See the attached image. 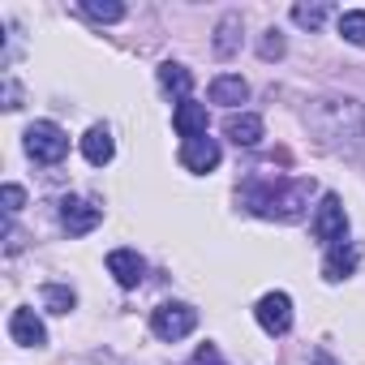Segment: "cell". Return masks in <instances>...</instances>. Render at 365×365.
Here are the masks:
<instances>
[{
	"label": "cell",
	"instance_id": "6da1fadb",
	"mask_svg": "<svg viewBox=\"0 0 365 365\" xmlns=\"http://www.w3.org/2000/svg\"><path fill=\"white\" fill-rule=\"evenodd\" d=\"M305 125L318 133V142L335 155L365 159V103L356 99H314L305 108Z\"/></svg>",
	"mask_w": 365,
	"mask_h": 365
},
{
	"label": "cell",
	"instance_id": "7a4b0ae2",
	"mask_svg": "<svg viewBox=\"0 0 365 365\" xmlns=\"http://www.w3.org/2000/svg\"><path fill=\"white\" fill-rule=\"evenodd\" d=\"M309 194H314V180H305V176H297V180H267V176H254L250 185L241 190V198H245V207H250L254 215H262V220H284V224H292V220L305 215Z\"/></svg>",
	"mask_w": 365,
	"mask_h": 365
},
{
	"label": "cell",
	"instance_id": "3957f363",
	"mask_svg": "<svg viewBox=\"0 0 365 365\" xmlns=\"http://www.w3.org/2000/svg\"><path fill=\"white\" fill-rule=\"evenodd\" d=\"M26 155L35 163H61L69 155V133L56 120H35L26 129Z\"/></svg>",
	"mask_w": 365,
	"mask_h": 365
},
{
	"label": "cell",
	"instance_id": "277c9868",
	"mask_svg": "<svg viewBox=\"0 0 365 365\" xmlns=\"http://www.w3.org/2000/svg\"><path fill=\"white\" fill-rule=\"evenodd\" d=\"M194 327H198V309H194V305H180V301H168V305L150 309V331H155L159 339H168V344H176V339H185V335H190Z\"/></svg>",
	"mask_w": 365,
	"mask_h": 365
},
{
	"label": "cell",
	"instance_id": "5b68a950",
	"mask_svg": "<svg viewBox=\"0 0 365 365\" xmlns=\"http://www.w3.org/2000/svg\"><path fill=\"white\" fill-rule=\"evenodd\" d=\"M314 237H318L327 250L348 241V215H344L339 194H322V202H318V211H314Z\"/></svg>",
	"mask_w": 365,
	"mask_h": 365
},
{
	"label": "cell",
	"instance_id": "8992f818",
	"mask_svg": "<svg viewBox=\"0 0 365 365\" xmlns=\"http://www.w3.org/2000/svg\"><path fill=\"white\" fill-rule=\"evenodd\" d=\"M254 318L267 335H288L292 331V297L288 292H267L258 305H254Z\"/></svg>",
	"mask_w": 365,
	"mask_h": 365
},
{
	"label": "cell",
	"instance_id": "52a82bcc",
	"mask_svg": "<svg viewBox=\"0 0 365 365\" xmlns=\"http://www.w3.org/2000/svg\"><path fill=\"white\" fill-rule=\"evenodd\" d=\"M99 220H103V207L91 202V198H65V202H61V224H65L69 237H86V232H95Z\"/></svg>",
	"mask_w": 365,
	"mask_h": 365
},
{
	"label": "cell",
	"instance_id": "ba28073f",
	"mask_svg": "<svg viewBox=\"0 0 365 365\" xmlns=\"http://www.w3.org/2000/svg\"><path fill=\"white\" fill-rule=\"evenodd\" d=\"M9 335H14V344H22V348H43V344H48V327L39 322L35 309H14V314H9Z\"/></svg>",
	"mask_w": 365,
	"mask_h": 365
},
{
	"label": "cell",
	"instance_id": "9c48e42d",
	"mask_svg": "<svg viewBox=\"0 0 365 365\" xmlns=\"http://www.w3.org/2000/svg\"><path fill=\"white\" fill-rule=\"evenodd\" d=\"M180 163H185L190 172H215V168H220V142H215V138L180 142Z\"/></svg>",
	"mask_w": 365,
	"mask_h": 365
},
{
	"label": "cell",
	"instance_id": "30bf717a",
	"mask_svg": "<svg viewBox=\"0 0 365 365\" xmlns=\"http://www.w3.org/2000/svg\"><path fill=\"white\" fill-rule=\"evenodd\" d=\"M172 125H176V133L185 138V142H194V138H207V103L180 99V103H176V112H172Z\"/></svg>",
	"mask_w": 365,
	"mask_h": 365
},
{
	"label": "cell",
	"instance_id": "8fae6325",
	"mask_svg": "<svg viewBox=\"0 0 365 365\" xmlns=\"http://www.w3.org/2000/svg\"><path fill=\"white\" fill-rule=\"evenodd\" d=\"M108 271L116 275L120 288H138L142 275H146V262H142L138 250H112V254H108Z\"/></svg>",
	"mask_w": 365,
	"mask_h": 365
},
{
	"label": "cell",
	"instance_id": "7c38bea8",
	"mask_svg": "<svg viewBox=\"0 0 365 365\" xmlns=\"http://www.w3.org/2000/svg\"><path fill=\"white\" fill-rule=\"evenodd\" d=\"M356 262H361V245H352V241L331 245V250H327V262H322V275H327L331 284H339V279H348V275L356 271Z\"/></svg>",
	"mask_w": 365,
	"mask_h": 365
},
{
	"label": "cell",
	"instance_id": "4fadbf2b",
	"mask_svg": "<svg viewBox=\"0 0 365 365\" xmlns=\"http://www.w3.org/2000/svg\"><path fill=\"white\" fill-rule=\"evenodd\" d=\"M224 138H232L237 146H258L262 142V116L254 112H232L224 120Z\"/></svg>",
	"mask_w": 365,
	"mask_h": 365
},
{
	"label": "cell",
	"instance_id": "5bb4252c",
	"mask_svg": "<svg viewBox=\"0 0 365 365\" xmlns=\"http://www.w3.org/2000/svg\"><path fill=\"white\" fill-rule=\"evenodd\" d=\"M82 155H86V163H95V168L112 163V155H116L112 129H108V125H91V129H86V138H82Z\"/></svg>",
	"mask_w": 365,
	"mask_h": 365
},
{
	"label": "cell",
	"instance_id": "9a60e30c",
	"mask_svg": "<svg viewBox=\"0 0 365 365\" xmlns=\"http://www.w3.org/2000/svg\"><path fill=\"white\" fill-rule=\"evenodd\" d=\"M241 35H245V22H241V14H224V18H220V26H215V56H220V61L237 56V48H241Z\"/></svg>",
	"mask_w": 365,
	"mask_h": 365
},
{
	"label": "cell",
	"instance_id": "2e32d148",
	"mask_svg": "<svg viewBox=\"0 0 365 365\" xmlns=\"http://www.w3.org/2000/svg\"><path fill=\"white\" fill-rule=\"evenodd\" d=\"M159 86L180 103V99H190V91H194V73L185 65H176V61H163L159 65Z\"/></svg>",
	"mask_w": 365,
	"mask_h": 365
},
{
	"label": "cell",
	"instance_id": "e0dca14e",
	"mask_svg": "<svg viewBox=\"0 0 365 365\" xmlns=\"http://www.w3.org/2000/svg\"><path fill=\"white\" fill-rule=\"evenodd\" d=\"M245 99H250V82H245V78L224 73V78H215V82H211V103L237 108V103H245Z\"/></svg>",
	"mask_w": 365,
	"mask_h": 365
},
{
	"label": "cell",
	"instance_id": "ac0fdd59",
	"mask_svg": "<svg viewBox=\"0 0 365 365\" xmlns=\"http://www.w3.org/2000/svg\"><path fill=\"white\" fill-rule=\"evenodd\" d=\"M43 305H48L52 314H69V309L78 305V297H73V288H65V284H43Z\"/></svg>",
	"mask_w": 365,
	"mask_h": 365
},
{
	"label": "cell",
	"instance_id": "d6986e66",
	"mask_svg": "<svg viewBox=\"0 0 365 365\" xmlns=\"http://www.w3.org/2000/svg\"><path fill=\"white\" fill-rule=\"evenodd\" d=\"M82 14L95 18V22H120L125 5H116V0H82Z\"/></svg>",
	"mask_w": 365,
	"mask_h": 365
},
{
	"label": "cell",
	"instance_id": "ffe728a7",
	"mask_svg": "<svg viewBox=\"0 0 365 365\" xmlns=\"http://www.w3.org/2000/svg\"><path fill=\"white\" fill-rule=\"evenodd\" d=\"M339 35H344L348 43L365 48V9H352V14H344V18H339Z\"/></svg>",
	"mask_w": 365,
	"mask_h": 365
},
{
	"label": "cell",
	"instance_id": "44dd1931",
	"mask_svg": "<svg viewBox=\"0 0 365 365\" xmlns=\"http://www.w3.org/2000/svg\"><path fill=\"white\" fill-rule=\"evenodd\" d=\"M292 22L305 26V31H318V26L327 22V5H297V9H292Z\"/></svg>",
	"mask_w": 365,
	"mask_h": 365
},
{
	"label": "cell",
	"instance_id": "7402d4cb",
	"mask_svg": "<svg viewBox=\"0 0 365 365\" xmlns=\"http://www.w3.org/2000/svg\"><path fill=\"white\" fill-rule=\"evenodd\" d=\"M258 56H262V61H279V56H284V35H279V31H267L262 43H258Z\"/></svg>",
	"mask_w": 365,
	"mask_h": 365
},
{
	"label": "cell",
	"instance_id": "603a6c76",
	"mask_svg": "<svg viewBox=\"0 0 365 365\" xmlns=\"http://www.w3.org/2000/svg\"><path fill=\"white\" fill-rule=\"evenodd\" d=\"M22 207H26V190H22V185H5V211L18 215Z\"/></svg>",
	"mask_w": 365,
	"mask_h": 365
},
{
	"label": "cell",
	"instance_id": "cb8c5ba5",
	"mask_svg": "<svg viewBox=\"0 0 365 365\" xmlns=\"http://www.w3.org/2000/svg\"><path fill=\"white\" fill-rule=\"evenodd\" d=\"M5 108L14 112V108H22V91H18V82L14 78H5Z\"/></svg>",
	"mask_w": 365,
	"mask_h": 365
},
{
	"label": "cell",
	"instance_id": "d4e9b609",
	"mask_svg": "<svg viewBox=\"0 0 365 365\" xmlns=\"http://www.w3.org/2000/svg\"><path fill=\"white\" fill-rule=\"evenodd\" d=\"M198 365H220V356H215V348H211V344L198 352Z\"/></svg>",
	"mask_w": 365,
	"mask_h": 365
},
{
	"label": "cell",
	"instance_id": "484cf974",
	"mask_svg": "<svg viewBox=\"0 0 365 365\" xmlns=\"http://www.w3.org/2000/svg\"><path fill=\"white\" fill-rule=\"evenodd\" d=\"M314 365H335V361H331V356H318V361H314Z\"/></svg>",
	"mask_w": 365,
	"mask_h": 365
}]
</instances>
